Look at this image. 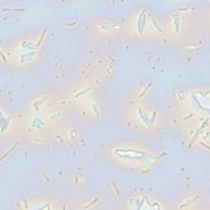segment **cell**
I'll list each match as a JSON object with an SVG mask.
<instances>
[{"label":"cell","instance_id":"obj_8","mask_svg":"<svg viewBox=\"0 0 210 210\" xmlns=\"http://www.w3.org/2000/svg\"><path fill=\"white\" fill-rule=\"evenodd\" d=\"M152 22H153V25H154V27H155V29H156L158 31H159V32H162V31H163V30H162V28L159 27V25H158V24L157 23L155 20H152Z\"/></svg>","mask_w":210,"mask_h":210},{"label":"cell","instance_id":"obj_9","mask_svg":"<svg viewBox=\"0 0 210 210\" xmlns=\"http://www.w3.org/2000/svg\"><path fill=\"white\" fill-rule=\"evenodd\" d=\"M90 89H86V90H81V92H78L76 94H75V98H78V97H80V96H81V95H83V94H86L87 92L88 91H90Z\"/></svg>","mask_w":210,"mask_h":210},{"label":"cell","instance_id":"obj_10","mask_svg":"<svg viewBox=\"0 0 210 210\" xmlns=\"http://www.w3.org/2000/svg\"><path fill=\"white\" fill-rule=\"evenodd\" d=\"M96 201H98V199H95L94 200V201H93V202L90 203V205H87V206H85V207H84V209H88V208H90V207L91 205H94V203H95Z\"/></svg>","mask_w":210,"mask_h":210},{"label":"cell","instance_id":"obj_7","mask_svg":"<svg viewBox=\"0 0 210 210\" xmlns=\"http://www.w3.org/2000/svg\"><path fill=\"white\" fill-rule=\"evenodd\" d=\"M198 199H199V197H198V196H197V197H194V198H192V199H188V200H186L183 205L181 206V208H184V207H186V206L192 205V204L195 203Z\"/></svg>","mask_w":210,"mask_h":210},{"label":"cell","instance_id":"obj_6","mask_svg":"<svg viewBox=\"0 0 210 210\" xmlns=\"http://www.w3.org/2000/svg\"><path fill=\"white\" fill-rule=\"evenodd\" d=\"M173 23H174V27H175V31L178 32L179 31V29H180V17L178 15H175L173 16Z\"/></svg>","mask_w":210,"mask_h":210},{"label":"cell","instance_id":"obj_4","mask_svg":"<svg viewBox=\"0 0 210 210\" xmlns=\"http://www.w3.org/2000/svg\"><path fill=\"white\" fill-rule=\"evenodd\" d=\"M31 126L34 128H36V129H40L44 126V122L42 119L40 118H36L32 121L31 122Z\"/></svg>","mask_w":210,"mask_h":210},{"label":"cell","instance_id":"obj_5","mask_svg":"<svg viewBox=\"0 0 210 210\" xmlns=\"http://www.w3.org/2000/svg\"><path fill=\"white\" fill-rule=\"evenodd\" d=\"M139 115H140V118L142 119V120H143V122L145 123L146 126H151L150 118H149V116L147 115V113H146L145 111H143V110L140 109V110H139Z\"/></svg>","mask_w":210,"mask_h":210},{"label":"cell","instance_id":"obj_2","mask_svg":"<svg viewBox=\"0 0 210 210\" xmlns=\"http://www.w3.org/2000/svg\"><path fill=\"white\" fill-rule=\"evenodd\" d=\"M146 25V14L145 12L143 11L140 13V16H139V20H138V25H137V29L140 35L143 33L145 28Z\"/></svg>","mask_w":210,"mask_h":210},{"label":"cell","instance_id":"obj_1","mask_svg":"<svg viewBox=\"0 0 210 210\" xmlns=\"http://www.w3.org/2000/svg\"><path fill=\"white\" fill-rule=\"evenodd\" d=\"M113 154L117 157L125 158L131 161L141 162L144 163L151 164L154 162V158L144 151L134 149H118L114 150Z\"/></svg>","mask_w":210,"mask_h":210},{"label":"cell","instance_id":"obj_3","mask_svg":"<svg viewBox=\"0 0 210 210\" xmlns=\"http://www.w3.org/2000/svg\"><path fill=\"white\" fill-rule=\"evenodd\" d=\"M99 27L102 29L103 31H114L118 27L115 26V25H113V24H112L111 22H103L99 25Z\"/></svg>","mask_w":210,"mask_h":210}]
</instances>
